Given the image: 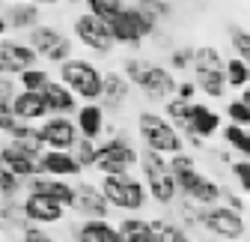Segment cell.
Listing matches in <instances>:
<instances>
[{"mask_svg": "<svg viewBox=\"0 0 250 242\" xmlns=\"http://www.w3.org/2000/svg\"><path fill=\"white\" fill-rule=\"evenodd\" d=\"M119 72L128 78V81H131V87H137L149 102H164V99H173V96H176V90H179L176 72H173L170 66L155 63V60L140 57V54L125 57Z\"/></svg>", "mask_w": 250, "mask_h": 242, "instance_id": "cell-1", "label": "cell"}, {"mask_svg": "<svg viewBox=\"0 0 250 242\" xmlns=\"http://www.w3.org/2000/svg\"><path fill=\"white\" fill-rule=\"evenodd\" d=\"M57 75L81 99V105L83 102H102V93H104V69L96 63V60L72 57L62 66H57Z\"/></svg>", "mask_w": 250, "mask_h": 242, "instance_id": "cell-2", "label": "cell"}, {"mask_svg": "<svg viewBox=\"0 0 250 242\" xmlns=\"http://www.w3.org/2000/svg\"><path fill=\"white\" fill-rule=\"evenodd\" d=\"M140 170H143V183L149 189L152 203H158L164 209L176 206L179 200V186H176V176L170 170V159L155 153V149H140Z\"/></svg>", "mask_w": 250, "mask_h": 242, "instance_id": "cell-3", "label": "cell"}, {"mask_svg": "<svg viewBox=\"0 0 250 242\" xmlns=\"http://www.w3.org/2000/svg\"><path fill=\"white\" fill-rule=\"evenodd\" d=\"M110 135L107 141H99V159H96V168L102 176H113V173H131V168L140 165V149L131 144V138L125 135L122 129L116 126H107Z\"/></svg>", "mask_w": 250, "mask_h": 242, "instance_id": "cell-4", "label": "cell"}, {"mask_svg": "<svg viewBox=\"0 0 250 242\" xmlns=\"http://www.w3.org/2000/svg\"><path fill=\"white\" fill-rule=\"evenodd\" d=\"M137 135H140L146 149H155V153H161L167 159L176 153H185L182 132L158 111H140L137 114Z\"/></svg>", "mask_w": 250, "mask_h": 242, "instance_id": "cell-5", "label": "cell"}, {"mask_svg": "<svg viewBox=\"0 0 250 242\" xmlns=\"http://www.w3.org/2000/svg\"><path fill=\"white\" fill-rule=\"evenodd\" d=\"M99 186L110 203V209H119V213H143V209L149 206V189L146 183H140V179L134 173H113V176H102Z\"/></svg>", "mask_w": 250, "mask_h": 242, "instance_id": "cell-6", "label": "cell"}, {"mask_svg": "<svg viewBox=\"0 0 250 242\" xmlns=\"http://www.w3.org/2000/svg\"><path fill=\"white\" fill-rule=\"evenodd\" d=\"M110 24V33L116 39V45H125V48H140L146 39H152L158 33V21H155L140 3H128Z\"/></svg>", "mask_w": 250, "mask_h": 242, "instance_id": "cell-7", "label": "cell"}, {"mask_svg": "<svg viewBox=\"0 0 250 242\" xmlns=\"http://www.w3.org/2000/svg\"><path fill=\"white\" fill-rule=\"evenodd\" d=\"M27 45L33 48L45 63L62 66L66 60L75 57V39L69 33H62L57 24H39L27 33Z\"/></svg>", "mask_w": 250, "mask_h": 242, "instance_id": "cell-8", "label": "cell"}, {"mask_svg": "<svg viewBox=\"0 0 250 242\" xmlns=\"http://www.w3.org/2000/svg\"><path fill=\"white\" fill-rule=\"evenodd\" d=\"M72 33L86 51H92L96 57H110L116 51V39L110 33V24L104 18H99V15L86 12V9L72 21Z\"/></svg>", "mask_w": 250, "mask_h": 242, "instance_id": "cell-9", "label": "cell"}, {"mask_svg": "<svg viewBox=\"0 0 250 242\" xmlns=\"http://www.w3.org/2000/svg\"><path fill=\"white\" fill-rule=\"evenodd\" d=\"M182 138L191 144L194 149H200L208 138H214L217 132H221V114L211 111L208 105L203 102H191V111H188V120L179 126Z\"/></svg>", "mask_w": 250, "mask_h": 242, "instance_id": "cell-10", "label": "cell"}, {"mask_svg": "<svg viewBox=\"0 0 250 242\" xmlns=\"http://www.w3.org/2000/svg\"><path fill=\"white\" fill-rule=\"evenodd\" d=\"M203 230H208L214 239H227V242H238L247 233V221L244 213L217 203V206H206V218H203Z\"/></svg>", "mask_w": 250, "mask_h": 242, "instance_id": "cell-11", "label": "cell"}, {"mask_svg": "<svg viewBox=\"0 0 250 242\" xmlns=\"http://www.w3.org/2000/svg\"><path fill=\"white\" fill-rule=\"evenodd\" d=\"M39 132H42V141H45L48 149H69V153H72V149L78 146V141H81L75 117H57V114H51L48 120L39 123Z\"/></svg>", "mask_w": 250, "mask_h": 242, "instance_id": "cell-12", "label": "cell"}, {"mask_svg": "<svg viewBox=\"0 0 250 242\" xmlns=\"http://www.w3.org/2000/svg\"><path fill=\"white\" fill-rule=\"evenodd\" d=\"M21 203H24V216H27L30 224L57 227V224H62V218H66V206L57 203V200H51V197H45V194H30V192H24Z\"/></svg>", "mask_w": 250, "mask_h": 242, "instance_id": "cell-13", "label": "cell"}, {"mask_svg": "<svg viewBox=\"0 0 250 242\" xmlns=\"http://www.w3.org/2000/svg\"><path fill=\"white\" fill-rule=\"evenodd\" d=\"M75 213L83 218H107L110 213V203L102 192L99 183H89V179H75Z\"/></svg>", "mask_w": 250, "mask_h": 242, "instance_id": "cell-14", "label": "cell"}, {"mask_svg": "<svg viewBox=\"0 0 250 242\" xmlns=\"http://www.w3.org/2000/svg\"><path fill=\"white\" fill-rule=\"evenodd\" d=\"M36 60L39 54L27 45V39H0V66H3L6 75H21L27 69H33L36 66Z\"/></svg>", "mask_w": 250, "mask_h": 242, "instance_id": "cell-15", "label": "cell"}, {"mask_svg": "<svg viewBox=\"0 0 250 242\" xmlns=\"http://www.w3.org/2000/svg\"><path fill=\"white\" fill-rule=\"evenodd\" d=\"M27 192L30 194H45L57 203H62L66 209L75 213V183L69 179H60V176H48V173H36L33 179H27Z\"/></svg>", "mask_w": 250, "mask_h": 242, "instance_id": "cell-16", "label": "cell"}, {"mask_svg": "<svg viewBox=\"0 0 250 242\" xmlns=\"http://www.w3.org/2000/svg\"><path fill=\"white\" fill-rule=\"evenodd\" d=\"M39 173L60 176V179H81L83 168L69 149H45L42 159H39Z\"/></svg>", "mask_w": 250, "mask_h": 242, "instance_id": "cell-17", "label": "cell"}, {"mask_svg": "<svg viewBox=\"0 0 250 242\" xmlns=\"http://www.w3.org/2000/svg\"><path fill=\"white\" fill-rule=\"evenodd\" d=\"M75 123H78L81 138L102 141V135L107 132V111L102 102H83L75 114Z\"/></svg>", "mask_w": 250, "mask_h": 242, "instance_id": "cell-18", "label": "cell"}, {"mask_svg": "<svg viewBox=\"0 0 250 242\" xmlns=\"http://www.w3.org/2000/svg\"><path fill=\"white\" fill-rule=\"evenodd\" d=\"M12 111L18 117V123H39V120H48L51 117V108H48L45 93H30V90H21V93L15 96Z\"/></svg>", "mask_w": 250, "mask_h": 242, "instance_id": "cell-19", "label": "cell"}, {"mask_svg": "<svg viewBox=\"0 0 250 242\" xmlns=\"http://www.w3.org/2000/svg\"><path fill=\"white\" fill-rule=\"evenodd\" d=\"M75 242H122L119 224H110L107 218H83L72 230Z\"/></svg>", "mask_w": 250, "mask_h": 242, "instance_id": "cell-20", "label": "cell"}, {"mask_svg": "<svg viewBox=\"0 0 250 242\" xmlns=\"http://www.w3.org/2000/svg\"><path fill=\"white\" fill-rule=\"evenodd\" d=\"M0 165L9 168L15 176H21L24 183H27V179H33V176L39 173V162H36L33 156H27L24 149H21V146H15L12 141L0 144Z\"/></svg>", "mask_w": 250, "mask_h": 242, "instance_id": "cell-21", "label": "cell"}, {"mask_svg": "<svg viewBox=\"0 0 250 242\" xmlns=\"http://www.w3.org/2000/svg\"><path fill=\"white\" fill-rule=\"evenodd\" d=\"M128 99H131V81L116 69L104 72V93H102L104 111H122L128 105Z\"/></svg>", "mask_w": 250, "mask_h": 242, "instance_id": "cell-22", "label": "cell"}, {"mask_svg": "<svg viewBox=\"0 0 250 242\" xmlns=\"http://www.w3.org/2000/svg\"><path fill=\"white\" fill-rule=\"evenodd\" d=\"M45 99H48L51 114H57V117H75V114H78V108H81V99H78V96H75V93H72V90L62 84L60 78H54V81L48 84Z\"/></svg>", "mask_w": 250, "mask_h": 242, "instance_id": "cell-23", "label": "cell"}, {"mask_svg": "<svg viewBox=\"0 0 250 242\" xmlns=\"http://www.w3.org/2000/svg\"><path fill=\"white\" fill-rule=\"evenodd\" d=\"M3 15H6L9 27H12V30H21V33H30L33 27L42 24V6L21 3V0H18V3H6Z\"/></svg>", "mask_w": 250, "mask_h": 242, "instance_id": "cell-24", "label": "cell"}, {"mask_svg": "<svg viewBox=\"0 0 250 242\" xmlns=\"http://www.w3.org/2000/svg\"><path fill=\"white\" fill-rule=\"evenodd\" d=\"M9 141L15 144V146H21L27 156H33L36 162L42 159V153H45V141H42V132H39V126H33V123H18L15 126V132L9 135Z\"/></svg>", "mask_w": 250, "mask_h": 242, "instance_id": "cell-25", "label": "cell"}, {"mask_svg": "<svg viewBox=\"0 0 250 242\" xmlns=\"http://www.w3.org/2000/svg\"><path fill=\"white\" fill-rule=\"evenodd\" d=\"M194 81L200 87V93L208 99H224L227 96V69H194Z\"/></svg>", "mask_w": 250, "mask_h": 242, "instance_id": "cell-26", "label": "cell"}, {"mask_svg": "<svg viewBox=\"0 0 250 242\" xmlns=\"http://www.w3.org/2000/svg\"><path fill=\"white\" fill-rule=\"evenodd\" d=\"M27 216H24V203L18 200H0V230L9 236H21V230L27 227Z\"/></svg>", "mask_w": 250, "mask_h": 242, "instance_id": "cell-27", "label": "cell"}, {"mask_svg": "<svg viewBox=\"0 0 250 242\" xmlns=\"http://www.w3.org/2000/svg\"><path fill=\"white\" fill-rule=\"evenodd\" d=\"M119 230H122V242H158V233L149 227V218H122L119 221Z\"/></svg>", "mask_w": 250, "mask_h": 242, "instance_id": "cell-28", "label": "cell"}, {"mask_svg": "<svg viewBox=\"0 0 250 242\" xmlns=\"http://www.w3.org/2000/svg\"><path fill=\"white\" fill-rule=\"evenodd\" d=\"M221 135H224V141H227V146L232 149V153H238L241 159L250 162V129H241L235 123H227L221 129Z\"/></svg>", "mask_w": 250, "mask_h": 242, "instance_id": "cell-29", "label": "cell"}, {"mask_svg": "<svg viewBox=\"0 0 250 242\" xmlns=\"http://www.w3.org/2000/svg\"><path fill=\"white\" fill-rule=\"evenodd\" d=\"M15 78H18V87H21V90H30V93H45L48 84L54 81L45 66H33V69H27V72H21V75H15Z\"/></svg>", "mask_w": 250, "mask_h": 242, "instance_id": "cell-30", "label": "cell"}, {"mask_svg": "<svg viewBox=\"0 0 250 242\" xmlns=\"http://www.w3.org/2000/svg\"><path fill=\"white\" fill-rule=\"evenodd\" d=\"M21 192H27V183L21 176H15L9 168L0 165V200H18Z\"/></svg>", "mask_w": 250, "mask_h": 242, "instance_id": "cell-31", "label": "cell"}, {"mask_svg": "<svg viewBox=\"0 0 250 242\" xmlns=\"http://www.w3.org/2000/svg\"><path fill=\"white\" fill-rule=\"evenodd\" d=\"M227 84L232 90H244L250 84V63L241 57H229L227 60Z\"/></svg>", "mask_w": 250, "mask_h": 242, "instance_id": "cell-32", "label": "cell"}, {"mask_svg": "<svg viewBox=\"0 0 250 242\" xmlns=\"http://www.w3.org/2000/svg\"><path fill=\"white\" fill-rule=\"evenodd\" d=\"M194 69H227V60L214 45H200L194 48Z\"/></svg>", "mask_w": 250, "mask_h": 242, "instance_id": "cell-33", "label": "cell"}, {"mask_svg": "<svg viewBox=\"0 0 250 242\" xmlns=\"http://www.w3.org/2000/svg\"><path fill=\"white\" fill-rule=\"evenodd\" d=\"M83 6H86V12H92V15H99V18H104V21H113L125 6V0H83Z\"/></svg>", "mask_w": 250, "mask_h": 242, "instance_id": "cell-34", "label": "cell"}, {"mask_svg": "<svg viewBox=\"0 0 250 242\" xmlns=\"http://www.w3.org/2000/svg\"><path fill=\"white\" fill-rule=\"evenodd\" d=\"M72 153H75V159L81 162V168H83V170H92V168H96V159H99V141L81 138V141H78V146L72 149Z\"/></svg>", "mask_w": 250, "mask_h": 242, "instance_id": "cell-35", "label": "cell"}, {"mask_svg": "<svg viewBox=\"0 0 250 242\" xmlns=\"http://www.w3.org/2000/svg\"><path fill=\"white\" fill-rule=\"evenodd\" d=\"M227 117H229V123H235L241 129H250V105L241 96L227 102Z\"/></svg>", "mask_w": 250, "mask_h": 242, "instance_id": "cell-36", "label": "cell"}, {"mask_svg": "<svg viewBox=\"0 0 250 242\" xmlns=\"http://www.w3.org/2000/svg\"><path fill=\"white\" fill-rule=\"evenodd\" d=\"M229 42H232L235 57H241V60H247V63H250V30L229 27Z\"/></svg>", "mask_w": 250, "mask_h": 242, "instance_id": "cell-37", "label": "cell"}, {"mask_svg": "<svg viewBox=\"0 0 250 242\" xmlns=\"http://www.w3.org/2000/svg\"><path fill=\"white\" fill-rule=\"evenodd\" d=\"M167 66L173 72H188L194 69V48H173L167 57Z\"/></svg>", "mask_w": 250, "mask_h": 242, "instance_id": "cell-38", "label": "cell"}, {"mask_svg": "<svg viewBox=\"0 0 250 242\" xmlns=\"http://www.w3.org/2000/svg\"><path fill=\"white\" fill-rule=\"evenodd\" d=\"M229 173H232V179L238 183V189H241L244 194H250V162H247V159H232Z\"/></svg>", "mask_w": 250, "mask_h": 242, "instance_id": "cell-39", "label": "cell"}, {"mask_svg": "<svg viewBox=\"0 0 250 242\" xmlns=\"http://www.w3.org/2000/svg\"><path fill=\"white\" fill-rule=\"evenodd\" d=\"M18 242H57V236H54V233H48V230H45V227H39V224H27V227L21 230Z\"/></svg>", "mask_w": 250, "mask_h": 242, "instance_id": "cell-40", "label": "cell"}, {"mask_svg": "<svg viewBox=\"0 0 250 242\" xmlns=\"http://www.w3.org/2000/svg\"><path fill=\"white\" fill-rule=\"evenodd\" d=\"M18 93H21V87H18L15 75H3V78H0V102H3V105H12Z\"/></svg>", "mask_w": 250, "mask_h": 242, "instance_id": "cell-41", "label": "cell"}, {"mask_svg": "<svg viewBox=\"0 0 250 242\" xmlns=\"http://www.w3.org/2000/svg\"><path fill=\"white\" fill-rule=\"evenodd\" d=\"M158 242H194V239H191V233H188L182 224L170 221V224L164 227V233L158 236Z\"/></svg>", "mask_w": 250, "mask_h": 242, "instance_id": "cell-42", "label": "cell"}, {"mask_svg": "<svg viewBox=\"0 0 250 242\" xmlns=\"http://www.w3.org/2000/svg\"><path fill=\"white\" fill-rule=\"evenodd\" d=\"M15 126H18V117H15V111H12V105H3L0 102V135H12L15 132Z\"/></svg>", "mask_w": 250, "mask_h": 242, "instance_id": "cell-43", "label": "cell"}, {"mask_svg": "<svg viewBox=\"0 0 250 242\" xmlns=\"http://www.w3.org/2000/svg\"><path fill=\"white\" fill-rule=\"evenodd\" d=\"M197 93H200L197 81H179V90H176L179 99H185V102H197Z\"/></svg>", "mask_w": 250, "mask_h": 242, "instance_id": "cell-44", "label": "cell"}, {"mask_svg": "<svg viewBox=\"0 0 250 242\" xmlns=\"http://www.w3.org/2000/svg\"><path fill=\"white\" fill-rule=\"evenodd\" d=\"M221 203H224V206H229V209H235V213H244V197H241V194H235L232 189H224Z\"/></svg>", "mask_w": 250, "mask_h": 242, "instance_id": "cell-45", "label": "cell"}, {"mask_svg": "<svg viewBox=\"0 0 250 242\" xmlns=\"http://www.w3.org/2000/svg\"><path fill=\"white\" fill-rule=\"evenodd\" d=\"M21 3H33V6H57V3H62V0H21Z\"/></svg>", "mask_w": 250, "mask_h": 242, "instance_id": "cell-46", "label": "cell"}, {"mask_svg": "<svg viewBox=\"0 0 250 242\" xmlns=\"http://www.w3.org/2000/svg\"><path fill=\"white\" fill-rule=\"evenodd\" d=\"M9 30H12V27H9V21H6V15H3V12H0V39H6V36H9Z\"/></svg>", "mask_w": 250, "mask_h": 242, "instance_id": "cell-47", "label": "cell"}, {"mask_svg": "<svg viewBox=\"0 0 250 242\" xmlns=\"http://www.w3.org/2000/svg\"><path fill=\"white\" fill-rule=\"evenodd\" d=\"M241 99H244V102H247V105H250V84H247V87H244V90H241Z\"/></svg>", "mask_w": 250, "mask_h": 242, "instance_id": "cell-48", "label": "cell"}, {"mask_svg": "<svg viewBox=\"0 0 250 242\" xmlns=\"http://www.w3.org/2000/svg\"><path fill=\"white\" fill-rule=\"evenodd\" d=\"M62 3H69V6H75V3H83V0H62Z\"/></svg>", "mask_w": 250, "mask_h": 242, "instance_id": "cell-49", "label": "cell"}, {"mask_svg": "<svg viewBox=\"0 0 250 242\" xmlns=\"http://www.w3.org/2000/svg\"><path fill=\"white\" fill-rule=\"evenodd\" d=\"M208 242H227V239H214V236H211V239H208Z\"/></svg>", "mask_w": 250, "mask_h": 242, "instance_id": "cell-50", "label": "cell"}, {"mask_svg": "<svg viewBox=\"0 0 250 242\" xmlns=\"http://www.w3.org/2000/svg\"><path fill=\"white\" fill-rule=\"evenodd\" d=\"M3 75H6V72H3V66H0V78H3Z\"/></svg>", "mask_w": 250, "mask_h": 242, "instance_id": "cell-51", "label": "cell"}, {"mask_svg": "<svg viewBox=\"0 0 250 242\" xmlns=\"http://www.w3.org/2000/svg\"><path fill=\"white\" fill-rule=\"evenodd\" d=\"M0 239H3V230H0Z\"/></svg>", "mask_w": 250, "mask_h": 242, "instance_id": "cell-52", "label": "cell"}, {"mask_svg": "<svg viewBox=\"0 0 250 242\" xmlns=\"http://www.w3.org/2000/svg\"><path fill=\"white\" fill-rule=\"evenodd\" d=\"M0 3H3V0H0Z\"/></svg>", "mask_w": 250, "mask_h": 242, "instance_id": "cell-53", "label": "cell"}]
</instances>
